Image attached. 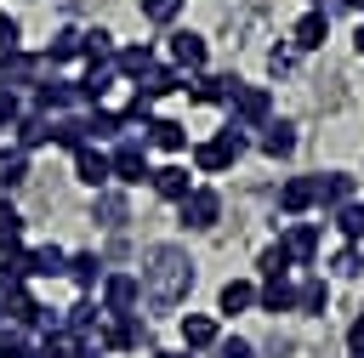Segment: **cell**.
I'll use <instances>...</instances> for the list:
<instances>
[{"label":"cell","instance_id":"cell-1","mask_svg":"<svg viewBox=\"0 0 364 358\" xmlns=\"http://www.w3.org/2000/svg\"><path fill=\"white\" fill-rule=\"evenodd\" d=\"M193 256L182 250V244H148L142 250V301L154 307V313H176L182 301H188V290H193Z\"/></svg>","mask_w":364,"mask_h":358},{"label":"cell","instance_id":"cell-2","mask_svg":"<svg viewBox=\"0 0 364 358\" xmlns=\"http://www.w3.org/2000/svg\"><path fill=\"white\" fill-rule=\"evenodd\" d=\"M245 153H250V131L222 125L210 142H193V170H199V176H222V170H233Z\"/></svg>","mask_w":364,"mask_h":358},{"label":"cell","instance_id":"cell-3","mask_svg":"<svg viewBox=\"0 0 364 358\" xmlns=\"http://www.w3.org/2000/svg\"><path fill=\"white\" fill-rule=\"evenodd\" d=\"M108 170H114V182H119V188H142V182H148L154 153H148L142 131H125L119 142H108Z\"/></svg>","mask_w":364,"mask_h":358},{"label":"cell","instance_id":"cell-4","mask_svg":"<svg viewBox=\"0 0 364 358\" xmlns=\"http://www.w3.org/2000/svg\"><path fill=\"white\" fill-rule=\"evenodd\" d=\"M91 341H97L102 352H142V347H148V318H142V307H136V313H108Z\"/></svg>","mask_w":364,"mask_h":358},{"label":"cell","instance_id":"cell-5","mask_svg":"<svg viewBox=\"0 0 364 358\" xmlns=\"http://www.w3.org/2000/svg\"><path fill=\"white\" fill-rule=\"evenodd\" d=\"M28 108H40V114H80L85 102H80V80H68V74H40V85L28 91Z\"/></svg>","mask_w":364,"mask_h":358},{"label":"cell","instance_id":"cell-6","mask_svg":"<svg viewBox=\"0 0 364 358\" xmlns=\"http://www.w3.org/2000/svg\"><path fill=\"white\" fill-rule=\"evenodd\" d=\"M228 125H239V131H262L267 119H273V91L267 85H239L233 97H228Z\"/></svg>","mask_w":364,"mask_h":358},{"label":"cell","instance_id":"cell-7","mask_svg":"<svg viewBox=\"0 0 364 358\" xmlns=\"http://www.w3.org/2000/svg\"><path fill=\"white\" fill-rule=\"evenodd\" d=\"M176 216H182V227H188V233H210V227L222 222V193H216V188H205V182H193V193L176 205Z\"/></svg>","mask_w":364,"mask_h":358},{"label":"cell","instance_id":"cell-8","mask_svg":"<svg viewBox=\"0 0 364 358\" xmlns=\"http://www.w3.org/2000/svg\"><path fill=\"white\" fill-rule=\"evenodd\" d=\"M165 63H171V68H182V74H199V68L210 63L205 34H193V28H171V34H165Z\"/></svg>","mask_w":364,"mask_h":358},{"label":"cell","instance_id":"cell-9","mask_svg":"<svg viewBox=\"0 0 364 358\" xmlns=\"http://www.w3.org/2000/svg\"><path fill=\"white\" fill-rule=\"evenodd\" d=\"M40 74H46V57H40V51H23V45H17V51H6V57H0V85H6V91H17V97H23V91H34V85H40Z\"/></svg>","mask_w":364,"mask_h":358},{"label":"cell","instance_id":"cell-10","mask_svg":"<svg viewBox=\"0 0 364 358\" xmlns=\"http://www.w3.org/2000/svg\"><path fill=\"white\" fill-rule=\"evenodd\" d=\"M97 307H102V313H136V307H142V278H136V273H102Z\"/></svg>","mask_w":364,"mask_h":358},{"label":"cell","instance_id":"cell-11","mask_svg":"<svg viewBox=\"0 0 364 358\" xmlns=\"http://www.w3.org/2000/svg\"><path fill=\"white\" fill-rule=\"evenodd\" d=\"M347 199H358V176L353 170H318L313 176V210H341Z\"/></svg>","mask_w":364,"mask_h":358},{"label":"cell","instance_id":"cell-12","mask_svg":"<svg viewBox=\"0 0 364 358\" xmlns=\"http://www.w3.org/2000/svg\"><path fill=\"white\" fill-rule=\"evenodd\" d=\"M239 85H245L239 74H210V68H199V74H188L182 91H188L193 102H205V108H228V97H233Z\"/></svg>","mask_w":364,"mask_h":358},{"label":"cell","instance_id":"cell-13","mask_svg":"<svg viewBox=\"0 0 364 358\" xmlns=\"http://www.w3.org/2000/svg\"><path fill=\"white\" fill-rule=\"evenodd\" d=\"M6 142L17 148V153H40V148H51V114H40V108H23V119L6 131Z\"/></svg>","mask_w":364,"mask_h":358},{"label":"cell","instance_id":"cell-14","mask_svg":"<svg viewBox=\"0 0 364 358\" xmlns=\"http://www.w3.org/2000/svg\"><path fill=\"white\" fill-rule=\"evenodd\" d=\"M68 159H74V182H80V188H91V193L114 188V170H108V148L85 142V148H80V153H68Z\"/></svg>","mask_w":364,"mask_h":358},{"label":"cell","instance_id":"cell-15","mask_svg":"<svg viewBox=\"0 0 364 358\" xmlns=\"http://www.w3.org/2000/svg\"><path fill=\"white\" fill-rule=\"evenodd\" d=\"M142 142H148V153H188V125L171 114H154L142 125Z\"/></svg>","mask_w":364,"mask_h":358},{"label":"cell","instance_id":"cell-16","mask_svg":"<svg viewBox=\"0 0 364 358\" xmlns=\"http://www.w3.org/2000/svg\"><path fill=\"white\" fill-rule=\"evenodd\" d=\"M330 40V6H307L290 28V51H318Z\"/></svg>","mask_w":364,"mask_h":358},{"label":"cell","instance_id":"cell-17","mask_svg":"<svg viewBox=\"0 0 364 358\" xmlns=\"http://www.w3.org/2000/svg\"><path fill=\"white\" fill-rule=\"evenodd\" d=\"M176 335H182V352H210L222 341V324H216V313H182Z\"/></svg>","mask_w":364,"mask_h":358},{"label":"cell","instance_id":"cell-18","mask_svg":"<svg viewBox=\"0 0 364 358\" xmlns=\"http://www.w3.org/2000/svg\"><path fill=\"white\" fill-rule=\"evenodd\" d=\"M148 188H154L165 205H182V199L193 193V176H188V165L171 159V165H154V170H148Z\"/></svg>","mask_w":364,"mask_h":358},{"label":"cell","instance_id":"cell-19","mask_svg":"<svg viewBox=\"0 0 364 358\" xmlns=\"http://www.w3.org/2000/svg\"><path fill=\"white\" fill-rule=\"evenodd\" d=\"M102 318H108V313L97 307V295H80L74 307H63V335H68V341H91Z\"/></svg>","mask_w":364,"mask_h":358},{"label":"cell","instance_id":"cell-20","mask_svg":"<svg viewBox=\"0 0 364 358\" xmlns=\"http://www.w3.org/2000/svg\"><path fill=\"white\" fill-rule=\"evenodd\" d=\"M154 63H159V51H154L148 40H131V45H114V74H119V80H136V85H142V74H148Z\"/></svg>","mask_w":364,"mask_h":358},{"label":"cell","instance_id":"cell-21","mask_svg":"<svg viewBox=\"0 0 364 358\" xmlns=\"http://www.w3.org/2000/svg\"><path fill=\"white\" fill-rule=\"evenodd\" d=\"M279 239H284L290 261H296V267H307V261L318 256V239H324V233H318V222H284V227H279Z\"/></svg>","mask_w":364,"mask_h":358},{"label":"cell","instance_id":"cell-22","mask_svg":"<svg viewBox=\"0 0 364 358\" xmlns=\"http://www.w3.org/2000/svg\"><path fill=\"white\" fill-rule=\"evenodd\" d=\"M46 68H68V63H85V51H80V28L74 23H63V28H51V40H46Z\"/></svg>","mask_w":364,"mask_h":358},{"label":"cell","instance_id":"cell-23","mask_svg":"<svg viewBox=\"0 0 364 358\" xmlns=\"http://www.w3.org/2000/svg\"><path fill=\"white\" fill-rule=\"evenodd\" d=\"M85 131H91V142H97V148H108V142H119L131 125H125V114H119V108L97 102V108H85Z\"/></svg>","mask_w":364,"mask_h":358},{"label":"cell","instance_id":"cell-24","mask_svg":"<svg viewBox=\"0 0 364 358\" xmlns=\"http://www.w3.org/2000/svg\"><path fill=\"white\" fill-rule=\"evenodd\" d=\"M102 273H108V261H102L97 250H68V267H63V278H74V284H80V295H91V290L102 284Z\"/></svg>","mask_w":364,"mask_h":358},{"label":"cell","instance_id":"cell-25","mask_svg":"<svg viewBox=\"0 0 364 358\" xmlns=\"http://www.w3.org/2000/svg\"><path fill=\"white\" fill-rule=\"evenodd\" d=\"M256 313H296V278L284 273V278H262L256 284Z\"/></svg>","mask_w":364,"mask_h":358},{"label":"cell","instance_id":"cell-26","mask_svg":"<svg viewBox=\"0 0 364 358\" xmlns=\"http://www.w3.org/2000/svg\"><path fill=\"white\" fill-rule=\"evenodd\" d=\"M119 85V74H114V63H85V74H80V102L85 108H97V102H108V91Z\"/></svg>","mask_w":364,"mask_h":358},{"label":"cell","instance_id":"cell-27","mask_svg":"<svg viewBox=\"0 0 364 358\" xmlns=\"http://www.w3.org/2000/svg\"><path fill=\"white\" fill-rule=\"evenodd\" d=\"M85 142H91V131H85V108H80V114H51V148L80 153Z\"/></svg>","mask_w":364,"mask_h":358},{"label":"cell","instance_id":"cell-28","mask_svg":"<svg viewBox=\"0 0 364 358\" xmlns=\"http://www.w3.org/2000/svg\"><path fill=\"white\" fill-rule=\"evenodd\" d=\"M307 210H313V176H284L279 182V216L301 222Z\"/></svg>","mask_w":364,"mask_h":358},{"label":"cell","instance_id":"cell-29","mask_svg":"<svg viewBox=\"0 0 364 358\" xmlns=\"http://www.w3.org/2000/svg\"><path fill=\"white\" fill-rule=\"evenodd\" d=\"M256 307V284L250 278H228L222 290H216V318H239V313H250Z\"/></svg>","mask_w":364,"mask_h":358},{"label":"cell","instance_id":"cell-30","mask_svg":"<svg viewBox=\"0 0 364 358\" xmlns=\"http://www.w3.org/2000/svg\"><path fill=\"white\" fill-rule=\"evenodd\" d=\"M256 148H262L267 159H290V153H296V125H290V119H267L262 136H256Z\"/></svg>","mask_w":364,"mask_h":358},{"label":"cell","instance_id":"cell-31","mask_svg":"<svg viewBox=\"0 0 364 358\" xmlns=\"http://www.w3.org/2000/svg\"><path fill=\"white\" fill-rule=\"evenodd\" d=\"M91 222H97V227H108V233H114V227H125V222H131V205H125V193L102 188V193H97V205H91Z\"/></svg>","mask_w":364,"mask_h":358},{"label":"cell","instance_id":"cell-32","mask_svg":"<svg viewBox=\"0 0 364 358\" xmlns=\"http://www.w3.org/2000/svg\"><path fill=\"white\" fill-rule=\"evenodd\" d=\"M68 250L63 244H28V278H63Z\"/></svg>","mask_w":364,"mask_h":358},{"label":"cell","instance_id":"cell-33","mask_svg":"<svg viewBox=\"0 0 364 358\" xmlns=\"http://www.w3.org/2000/svg\"><path fill=\"white\" fill-rule=\"evenodd\" d=\"M296 313H307V318H324V313H330V284H324L318 273H307V278L296 284Z\"/></svg>","mask_w":364,"mask_h":358},{"label":"cell","instance_id":"cell-34","mask_svg":"<svg viewBox=\"0 0 364 358\" xmlns=\"http://www.w3.org/2000/svg\"><path fill=\"white\" fill-rule=\"evenodd\" d=\"M182 85H188V74H182V68H171V63H154V68L142 74V91H148L154 102H159V97H176Z\"/></svg>","mask_w":364,"mask_h":358},{"label":"cell","instance_id":"cell-35","mask_svg":"<svg viewBox=\"0 0 364 358\" xmlns=\"http://www.w3.org/2000/svg\"><path fill=\"white\" fill-rule=\"evenodd\" d=\"M114 45H119V40H114L102 23H97V28H80V51H85V63H114Z\"/></svg>","mask_w":364,"mask_h":358},{"label":"cell","instance_id":"cell-36","mask_svg":"<svg viewBox=\"0 0 364 358\" xmlns=\"http://www.w3.org/2000/svg\"><path fill=\"white\" fill-rule=\"evenodd\" d=\"M336 216V233L347 239V244H364V199H347L341 210H330Z\"/></svg>","mask_w":364,"mask_h":358},{"label":"cell","instance_id":"cell-37","mask_svg":"<svg viewBox=\"0 0 364 358\" xmlns=\"http://www.w3.org/2000/svg\"><path fill=\"white\" fill-rule=\"evenodd\" d=\"M17 284H28V244H17V250L0 256V295L17 290Z\"/></svg>","mask_w":364,"mask_h":358},{"label":"cell","instance_id":"cell-38","mask_svg":"<svg viewBox=\"0 0 364 358\" xmlns=\"http://www.w3.org/2000/svg\"><path fill=\"white\" fill-rule=\"evenodd\" d=\"M28 182V153H17L11 142L0 148V193H11V188H23Z\"/></svg>","mask_w":364,"mask_h":358},{"label":"cell","instance_id":"cell-39","mask_svg":"<svg viewBox=\"0 0 364 358\" xmlns=\"http://www.w3.org/2000/svg\"><path fill=\"white\" fill-rule=\"evenodd\" d=\"M23 227H28V222H23V210H17V205H11L6 193H0V256L23 244Z\"/></svg>","mask_w":364,"mask_h":358},{"label":"cell","instance_id":"cell-40","mask_svg":"<svg viewBox=\"0 0 364 358\" xmlns=\"http://www.w3.org/2000/svg\"><path fill=\"white\" fill-rule=\"evenodd\" d=\"M34 347H40L34 330H17V324L0 330V358H34Z\"/></svg>","mask_w":364,"mask_h":358},{"label":"cell","instance_id":"cell-41","mask_svg":"<svg viewBox=\"0 0 364 358\" xmlns=\"http://www.w3.org/2000/svg\"><path fill=\"white\" fill-rule=\"evenodd\" d=\"M182 6H188V0H136L142 23H154V28H171V23L182 17Z\"/></svg>","mask_w":364,"mask_h":358},{"label":"cell","instance_id":"cell-42","mask_svg":"<svg viewBox=\"0 0 364 358\" xmlns=\"http://www.w3.org/2000/svg\"><path fill=\"white\" fill-rule=\"evenodd\" d=\"M256 267H262V278H284L296 261H290V250H284V239H273L262 256H256Z\"/></svg>","mask_w":364,"mask_h":358},{"label":"cell","instance_id":"cell-43","mask_svg":"<svg viewBox=\"0 0 364 358\" xmlns=\"http://www.w3.org/2000/svg\"><path fill=\"white\" fill-rule=\"evenodd\" d=\"M330 273H336V278H364V250H358V244H341L336 261H330Z\"/></svg>","mask_w":364,"mask_h":358},{"label":"cell","instance_id":"cell-44","mask_svg":"<svg viewBox=\"0 0 364 358\" xmlns=\"http://www.w3.org/2000/svg\"><path fill=\"white\" fill-rule=\"evenodd\" d=\"M210 358H256V347H250L245 335H222V341L210 347Z\"/></svg>","mask_w":364,"mask_h":358},{"label":"cell","instance_id":"cell-45","mask_svg":"<svg viewBox=\"0 0 364 358\" xmlns=\"http://www.w3.org/2000/svg\"><path fill=\"white\" fill-rule=\"evenodd\" d=\"M23 108H28V102H23L17 91H6V85H0V131H11V125L23 119Z\"/></svg>","mask_w":364,"mask_h":358},{"label":"cell","instance_id":"cell-46","mask_svg":"<svg viewBox=\"0 0 364 358\" xmlns=\"http://www.w3.org/2000/svg\"><path fill=\"white\" fill-rule=\"evenodd\" d=\"M68 347H74V341H68L63 330H51V335H40V347H34V358H68Z\"/></svg>","mask_w":364,"mask_h":358},{"label":"cell","instance_id":"cell-47","mask_svg":"<svg viewBox=\"0 0 364 358\" xmlns=\"http://www.w3.org/2000/svg\"><path fill=\"white\" fill-rule=\"evenodd\" d=\"M17 45H23V28H17V17H11V11H0V57H6V51H17Z\"/></svg>","mask_w":364,"mask_h":358},{"label":"cell","instance_id":"cell-48","mask_svg":"<svg viewBox=\"0 0 364 358\" xmlns=\"http://www.w3.org/2000/svg\"><path fill=\"white\" fill-rule=\"evenodd\" d=\"M290 68H296V51L290 45H273L267 51V74H290Z\"/></svg>","mask_w":364,"mask_h":358},{"label":"cell","instance_id":"cell-49","mask_svg":"<svg viewBox=\"0 0 364 358\" xmlns=\"http://www.w3.org/2000/svg\"><path fill=\"white\" fill-rule=\"evenodd\" d=\"M347 347H353V352H364V313L347 324Z\"/></svg>","mask_w":364,"mask_h":358},{"label":"cell","instance_id":"cell-50","mask_svg":"<svg viewBox=\"0 0 364 358\" xmlns=\"http://www.w3.org/2000/svg\"><path fill=\"white\" fill-rule=\"evenodd\" d=\"M68 358H108V352H102L97 341H74V347H68Z\"/></svg>","mask_w":364,"mask_h":358},{"label":"cell","instance_id":"cell-51","mask_svg":"<svg viewBox=\"0 0 364 358\" xmlns=\"http://www.w3.org/2000/svg\"><path fill=\"white\" fill-rule=\"evenodd\" d=\"M353 51H358V57H364V23H358V34H353Z\"/></svg>","mask_w":364,"mask_h":358},{"label":"cell","instance_id":"cell-52","mask_svg":"<svg viewBox=\"0 0 364 358\" xmlns=\"http://www.w3.org/2000/svg\"><path fill=\"white\" fill-rule=\"evenodd\" d=\"M336 6H347V11H358V17H364V0H336Z\"/></svg>","mask_w":364,"mask_h":358},{"label":"cell","instance_id":"cell-53","mask_svg":"<svg viewBox=\"0 0 364 358\" xmlns=\"http://www.w3.org/2000/svg\"><path fill=\"white\" fill-rule=\"evenodd\" d=\"M148 358H193V352H159V347H154V352H148Z\"/></svg>","mask_w":364,"mask_h":358},{"label":"cell","instance_id":"cell-54","mask_svg":"<svg viewBox=\"0 0 364 358\" xmlns=\"http://www.w3.org/2000/svg\"><path fill=\"white\" fill-rule=\"evenodd\" d=\"M0 330H6V301H0Z\"/></svg>","mask_w":364,"mask_h":358},{"label":"cell","instance_id":"cell-55","mask_svg":"<svg viewBox=\"0 0 364 358\" xmlns=\"http://www.w3.org/2000/svg\"><path fill=\"white\" fill-rule=\"evenodd\" d=\"M307 6H330V0H307Z\"/></svg>","mask_w":364,"mask_h":358},{"label":"cell","instance_id":"cell-56","mask_svg":"<svg viewBox=\"0 0 364 358\" xmlns=\"http://www.w3.org/2000/svg\"><path fill=\"white\" fill-rule=\"evenodd\" d=\"M353 358H364V352H353Z\"/></svg>","mask_w":364,"mask_h":358}]
</instances>
